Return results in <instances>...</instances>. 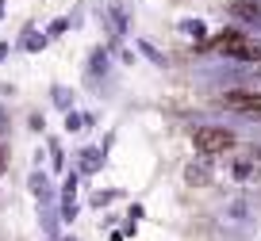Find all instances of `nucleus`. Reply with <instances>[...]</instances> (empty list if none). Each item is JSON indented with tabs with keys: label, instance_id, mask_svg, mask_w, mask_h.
<instances>
[{
	"label": "nucleus",
	"instance_id": "11",
	"mask_svg": "<svg viewBox=\"0 0 261 241\" xmlns=\"http://www.w3.org/2000/svg\"><path fill=\"white\" fill-rule=\"evenodd\" d=\"M4 127H8V119H4V111H0V134H4Z\"/></svg>",
	"mask_w": 261,
	"mask_h": 241
},
{
	"label": "nucleus",
	"instance_id": "3",
	"mask_svg": "<svg viewBox=\"0 0 261 241\" xmlns=\"http://www.w3.org/2000/svg\"><path fill=\"white\" fill-rule=\"evenodd\" d=\"M257 100H261V92H257V88H234V92H227V96H223V104L234 107V111H242V107L257 104Z\"/></svg>",
	"mask_w": 261,
	"mask_h": 241
},
{
	"label": "nucleus",
	"instance_id": "1",
	"mask_svg": "<svg viewBox=\"0 0 261 241\" xmlns=\"http://www.w3.org/2000/svg\"><path fill=\"white\" fill-rule=\"evenodd\" d=\"M192 142H196V149H200V153H223V149H230L238 138L230 134L227 127H200Z\"/></svg>",
	"mask_w": 261,
	"mask_h": 241
},
{
	"label": "nucleus",
	"instance_id": "8",
	"mask_svg": "<svg viewBox=\"0 0 261 241\" xmlns=\"http://www.w3.org/2000/svg\"><path fill=\"white\" fill-rule=\"evenodd\" d=\"M234 115H242V119H253V123H261V100H257V104H250V107H242V111H234Z\"/></svg>",
	"mask_w": 261,
	"mask_h": 241
},
{
	"label": "nucleus",
	"instance_id": "12",
	"mask_svg": "<svg viewBox=\"0 0 261 241\" xmlns=\"http://www.w3.org/2000/svg\"><path fill=\"white\" fill-rule=\"evenodd\" d=\"M0 172H4V149H0Z\"/></svg>",
	"mask_w": 261,
	"mask_h": 241
},
{
	"label": "nucleus",
	"instance_id": "4",
	"mask_svg": "<svg viewBox=\"0 0 261 241\" xmlns=\"http://www.w3.org/2000/svg\"><path fill=\"white\" fill-rule=\"evenodd\" d=\"M185 180L192 188H204V184H212V169H207L204 161H192V165L185 169Z\"/></svg>",
	"mask_w": 261,
	"mask_h": 241
},
{
	"label": "nucleus",
	"instance_id": "6",
	"mask_svg": "<svg viewBox=\"0 0 261 241\" xmlns=\"http://www.w3.org/2000/svg\"><path fill=\"white\" fill-rule=\"evenodd\" d=\"M100 161H104V153H100V149H85L81 153V172H96Z\"/></svg>",
	"mask_w": 261,
	"mask_h": 241
},
{
	"label": "nucleus",
	"instance_id": "9",
	"mask_svg": "<svg viewBox=\"0 0 261 241\" xmlns=\"http://www.w3.org/2000/svg\"><path fill=\"white\" fill-rule=\"evenodd\" d=\"M230 172H234V180H250V176H253V169H250V165H234Z\"/></svg>",
	"mask_w": 261,
	"mask_h": 241
},
{
	"label": "nucleus",
	"instance_id": "10",
	"mask_svg": "<svg viewBox=\"0 0 261 241\" xmlns=\"http://www.w3.org/2000/svg\"><path fill=\"white\" fill-rule=\"evenodd\" d=\"M65 127H69V130H81V127H85V119H81V115L73 111V115H69V119H65Z\"/></svg>",
	"mask_w": 261,
	"mask_h": 241
},
{
	"label": "nucleus",
	"instance_id": "13",
	"mask_svg": "<svg viewBox=\"0 0 261 241\" xmlns=\"http://www.w3.org/2000/svg\"><path fill=\"white\" fill-rule=\"evenodd\" d=\"M0 16H4V4H0Z\"/></svg>",
	"mask_w": 261,
	"mask_h": 241
},
{
	"label": "nucleus",
	"instance_id": "2",
	"mask_svg": "<svg viewBox=\"0 0 261 241\" xmlns=\"http://www.w3.org/2000/svg\"><path fill=\"white\" fill-rule=\"evenodd\" d=\"M230 16L242 19V23L261 27V0H234V4H230Z\"/></svg>",
	"mask_w": 261,
	"mask_h": 241
},
{
	"label": "nucleus",
	"instance_id": "5",
	"mask_svg": "<svg viewBox=\"0 0 261 241\" xmlns=\"http://www.w3.org/2000/svg\"><path fill=\"white\" fill-rule=\"evenodd\" d=\"M73 192H77V180H65V188H62V215L65 218H77V199H73Z\"/></svg>",
	"mask_w": 261,
	"mask_h": 241
},
{
	"label": "nucleus",
	"instance_id": "7",
	"mask_svg": "<svg viewBox=\"0 0 261 241\" xmlns=\"http://www.w3.org/2000/svg\"><path fill=\"white\" fill-rule=\"evenodd\" d=\"M31 192L42 195V199L50 195V184H46V176H42V172H35V176H31Z\"/></svg>",
	"mask_w": 261,
	"mask_h": 241
}]
</instances>
